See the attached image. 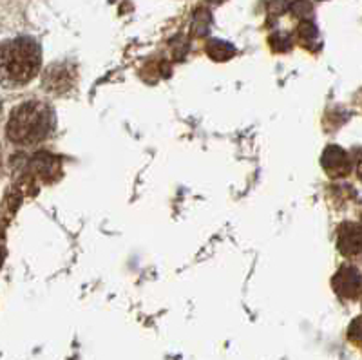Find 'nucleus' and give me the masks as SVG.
<instances>
[{
    "label": "nucleus",
    "mask_w": 362,
    "mask_h": 360,
    "mask_svg": "<svg viewBox=\"0 0 362 360\" xmlns=\"http://www.w3.org/2000/svg\"><path fill=\"white\" fill-rule=\"evenodd\" d=\"M292 11L296 13V15H299V17H303L305 13L312 11V6H310L308 2H305V0H297L296 4L292 6Z\"/></svg>",
    "instance_id": "nucleus-9"
},
{
    "label": "nucleus",
    "mask_w": 362,
    "mask_h": 360,
    "mask_svg": "<svg viewBox=\"0 0 362 360\" xmlns=\"http://www.w3.org/2000/svg\"><path fill=\"white\" fill-rule=\"evenodd\" d=\"M210 2H216V4H219V2H223V0H210Z\"/></svg>",
    "instance_id": "nucleus-11"
},
{
    "label": "nucleus",
    "mask_w": 362,
    "mask_h": 360,
    "mask_svg": "<svg viewBox=\"0 0 362 360\" xmlns=\"http://www.w3.org/2000/svg\"><path fill=\"white\" fill-rule=\"evenodd\" d=\"M206 51H209L210 58H214V60H228V58L234 57V47L219 40L210 42Z\"/></svg>",
    "instance_id": "nucleus-6"
},
{
    "label": "nucleus",
    "mask_w": 362,
    "mask_h": 360,
    "mask_svg": "<svg viewBox=\"0 0 362 360\" xmlns=\"http://www.w3.org/2000/svg\"><path fill=\"white\" fill-rule=\"evenodd\" d=\"M53 111L45 103L25 102L11 112L8 138L17 145H33L45 139L53 129Z\"/></svg>",
    "instance_id": "nucleus-2"
},
{
    "label": "nucleus",
    "mask_w": 362,
    "mask_h": 360,
    "mask_svg": "<svg viewBox=\"0 0 362 360\" xmlns=\"http://www.w3.org/2000/svg\"><path fill=\"white\" fill-rule=\"evenodd\" d=\"M337 246L341 254L346 257H355L362 254V228L355 223H344L341 225L337 233Z\"/></svg>",
    "instance_id": "nucleus-4"
},
{
    "label": "nucleus",
    "mask_w": 362,
    "mask_h": 360,
    "mask_svg": "<svg viewBox=\"0 0 362 360\" xmlns=\"http://www.w3.org/2000/svg\"><path fill=\"white\" fill-rule=\"evenodd\" d=\"M2 261H4V250L0 248V265H2Z\"/></svg>",
    "instance_id": "nucleus-10"
},
{
    "label": "nucleus",
    "mask_w": 362,
    "mask_h": 360,
    "mask_svg": "<svg viewBox=\"0 0 362 360\" xmlns=\"http://www.w3.org/2000/svg\"><path fill=\"white\" fill-rule=\"evenodd\" d=\"M315 35H317V29L312 22L306 21L299 25V37L303 38V40H312V38H315Z\"/></svg>",
    "instance_id": "nucleus-7"
},
{
    "label": "nucleus",
    "mask_w": 362,
    "mask_h": 360,
    "mask_svg": "<svg viewBox=\"0 0 362 360\" xmlns=\"http://www.w3.org/2000/svg\"><path fill=\"white\" fill-rule=\"evenodd\" d=\"M322 167L332 178H344L350 174L351 161L341 147H328L322 154Z\"/></svg>",
    "instance_id": "nucleus-5"
},
{
    "label": "nucleus",
    "mask_w": 362,
    "mask_h": 360,
    "mask_svg": "<svg viewBox=\"0 0 362 360\" xmlns=\"http://www.w3.org/2000/svg\"><path fill=\"white\" fill-rule=\"evenodd\" d=\"M42 51L33 38L21 37L0 45V83L24 86L37 76Z\"/></svg>",
    "instance_id": "nucleus-1"
},
{
    "label": "nucleus",
    "mask_w": 362,
    "mask_h": 360,
    "mask_svg": "<svg viewBox=\"0 0 362 360\" xmlns=\"http://www.w3.org/2000/svg\"><path fill=\"white\" fill-rule=\"evenodd\" d=\"M348 335H350V339L354 340L355 344L362 346V320L361 319L354 320V324H351Z\"/></svg>",
    "instance_id": "nucleus-8"
},
{
    "label": "nucleus",
    "mask_w": 362,
    "mask_h": 360,
    "mask_svg": "<svg viewBox=\"0 0 362 360\" xmlns=\"http://www.w3.org/2000/svg\"><path fill=\"white\" fill-rule=\"evenodd\" d=\"M334 290L344 299H355L362 291V277L357 268L354 266H342L341 270L334 275Z\"/></svg>",
    "instance_id": "nucleus-3"
}]
</instances>
